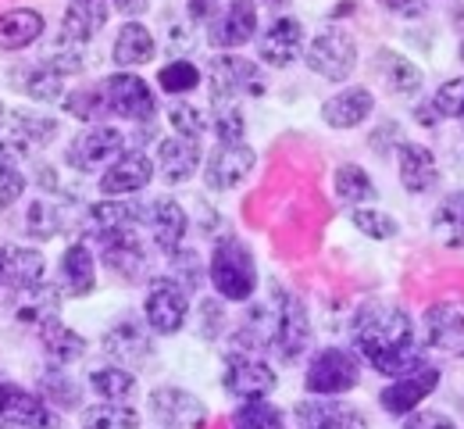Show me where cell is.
<instances>
[{"instance_id": "cell-1", "label": "cell", "mask_w": 464, "mask_h": 429, "mask_svg": "<svg viewBox=\"0 0 464 429\" xmlns=\"http://www.w3.org/2000/svg\"><path fill=\"white\" fill-rule=\"evenodd\" d=\"M353 347L368 366L382 375L404 379L425 368V351L418 329L404 307L397 305H364L353 315Z\"/></svg>"}, {"instance_id": "cell-2", "label": "cell", "mask_w": 464, "mask_h": 429, "mask_svg": "<svg viewBox=\"0 0 464 429\" xmlns=\"http://www.w3.org/2000/svg\"><path fill=\"white\" fill-rule=\"evenodd\" d=\"M211 283L226 301H250L257 290V265L250 247L236 237H222L211 250Z\"/></svg>"}, {"instance_id": "cell-3", "label": "cell", "mask_w": 464, "mask_h": 429, "mask_svg": "<svg viewBox=\"0 0 464 429\" xmlns=\"http://www.w3.org/2000/svg\"><path fill=\"white\" fill-rule=\"evenodd\" d=\"M54 136H58V122L51 115H40V112H29V108H14L0 122V165L22 161V158L51 147Z\"/></svg>"}, {"instance_id": "cell-4", "label": "cell", "mask_w": 464, "mask_h": 429, "mask_svg": "<svg viewBox=\"0 0 464 429\" xmlns=\"http://www.w3.org/2000/svg\"><path fill=\"white\" fill-rule=\"evenodd\" d=\"M357 379H361V362L343 347H325V351H318L311 358L304 386L314 397H340V394L357 386Z\"/></svg>"}, {"instance_id": "cell-5", "label": "cell", "mask_w": 464, "mask_h": 429, "mask_svg": "<svg viewBox=\"0 0 464 429\" xmlns=\"http://www.w3.org/2000/svg\"><path fill=\"white\" fill-rule=\"evenodd\" d=\"M304 58L307 68L329 83H343L353 64H357V47H353V36L343 29H322L307 47H304Z\"/></svg>"}, {"instance_id": "cell-6", "label": "cell", "mask_w": 464, "mask_h": 429, "mask_svg": "<svg viewBox=\"0 0 464 429\" xmlns=\"http://www.w3.org/2000/svg\"><path fill=\"white\" fill-rule=\"evenodd\" d=\"M125 147H129V140H125V132L115 129V125H93V129H82L72 143H68V165L75 169V172H97L101 165H115L118 158L125 154Z\"/></svg>"}, {"instance_id": "cell-7", "label": "cell", "mask_w": 464, "mask_h": 429, "mask_svg": "<svg viewBox=\"0 0 464 429\" xmlns=\"http://www.w3.org/2000/svg\"><path fill=\"white\" fill-rule=\"evenodd\" d=\"M104 97H108V112L118 119H129V122H150L158 115V101L150 93V86L132 75V72H118L108 75L104 83Z\"/></svg>"}, {"instance_id": "cell-8", "label": "cell", "mask_w": 464, "mask_h": 429, "mask_svg": "<svg viewBox=\"0 0 464 429\" xmlns=\"http://www.w3.org/2000/svg\"><path fill=\"white\" fill-rule=\"evenodd\" d=\"M265 75L257 64L239 54H218L211 58V101H236V97H261Z\"/></svg>"}, {"instance_id": "cell-9", "label": "cell", "mask_w": 464, "mask_h": 429, "mask_svg": "<svg viewBox=\"0 0 464 429\" xmlns=\"http://www.w3.org/2000/svg\"><path fill=\"white\" fill-rule=\"evenodd\" d=\"M0 423L14 429H58L61 415L58 408H51L40 394H33L25 386H14V383H4V390H0Z\"/></svg>"}, {"instance_id": "cell-10", "label": "cell", "mask_w": 464, "mask_h": 429, "mask_svg": "<svg viewBox=\"0 0 464 429\" xmlns=\"http://www.w3.org/2000/svg\"><path fill=\"white\" fill-rule=\"evenodd\" d=\"M276 307H279V329H276V355L293 366L296 358H304L307 344H311V318H307V307L296 294L286 290H276Z\"/></svg>"}, {"instance_id": "cell-11", "label": "cell", "mask_w": 464, "mask_h": 429, "mask_svg": "<svg viewBox=\"0 0 464 429\" xmlns=\"http://www.w3.org/2000/svg\"><path fill=\"white\" fill-rule=\"evenodd\" d=\"M143 315H147V326L161 336H172L182 329L186 315H189V294L172 283L169 276L154 279L150 290H147V305H143Z\"/></svg>"}, {"instance_id": "cell-12", "label": "cell", "mask_w": 464, "mask_h": 429, "mask_svg": "<svg viewBox=\"0 0 464 429\" xmlns=\"http://www.w3.org/2000/svg\"><path fill=\"white\" fill-rule=\"evenodd\" d=\"M150 415L165 429H204L208 405L182 386H158L150 394Z\"/></svg>"}, {"instance_id": "cell-13", "label": "cell", "mask_w": 464, "mask_h": 429, "mask_svg": "<svg viewBox=\"0 0 464 429\" xmlns=\"http://www.w3.org/2000/svg\"><path fill=\"white\" fill-rule=\"evenodd\" d=\"M222 383L239 401H265L276 390V368L261 358H250V355H229Z\"/></svg>"}, {"instance_id": "cell-14", "label": "cell", "mask_w": 464, "mask_h": 429, "mask_svg": "<svg viewBox=\"0 0 464 429\" xmlns=\"http://www.w3.org/2000/svg\"><path fill=\"white\" fill-rule=\"evenodd\" d=\"M104 351H108V358H115L121 366L140 368L154 358V336L136 315H125L104 333Z\"/></svg>"}, {"instance_id": "cell-15", "label": "cell", "mask_w": 464, "mask_h": 429, "mask_svg": "<svg viewBox=\"0 0 464 429\" xmlns=\"http://www.w3.org/2000/svg\"><path fill=\"white\" fill-rule=\"evenodd\" d=\"M296 426L300 429H368L361 408L336 397H311L296 405Z\"/></svg>"}, {"instance_id": "cell-16", "label": "cell", "mask_w": 464, "mask_h": 429, "mask_svg": "<svg viewBox=\"0 0 464 429\" xmlns=\"http://www.w3.org/2000/svg\"><path fill=\"white\" fill-rule=\"evenodd\" d=\"M44 272H47V261L40 250L0 244V290L25 294L44 283Z\"/></svg>"}, {"instance_id": "cell-17", "label": "cell", "mask_w": 464, "mask_h": 429, "mask_svg": "<svg viewBox=\"0 0 464 429\" xmlns=\"http://www.w3.org/2000/svg\"><path fill=\"white\" fill-rule=\"evenodd\" d=\"M257 33V7L254 4H226L215 11L211 25H208V44L218 51H232L250 44V36Z\"/></svg>"}, {"instance_id": "cell-18", "label": "cell", "mask_w": 464, "mask_h": 429, "mask_svg": "<svg viewBox=\"0 0 464 429\" xmlns=\"http://www.w3.org/2000/svg\"><path fill=\"white\" fill-rule=\"evenodd\" d=\"M254 161H257L254 147H246V143H218L211 151L208 165H204V180H208L211 190H232V186H239L250 176Z\"/></svg>"}, {"instance_id": "cell-19", "label": "cell", "mask_w": 464, "mask_h": 429, "mask_svg": "<svg viewBox=\"0 0 464 429\" xmlns=\"http://www.w3.org/2000/svg\"><path fill=\"white\" fill-rule=\"evenodd\" d=\"M440 386V368L425 366L421 372H411L404 379H393L382 394H379V405L390 412V415H411L421 408V401Z\"/></svg>"}, {"instance_id": "cell-20", "label": "cell", "mask_w": 464, "mask_h": 429, "mask_svg": "<svg viewBox=\"0 0 464 429\" xmlns=\"http://www.w3.org/2000/svg\"><path fill=\"white\" fill-rule=\"evenodd\" d=\"M154 180V161L143 151H125L115 165H108V172L101 176V193L108 200L140 193L143 186Z\"/></svg>"}, {"instance_id": "cell-21", "label": "cell", "mask_w": 464, "mask_h": 429, "mask_svg": "<svg viewBox=\"0 0 464 429\" xmlns=\"http://www.w3.org/2000/svg\"><path fill=\"white\" fill-rule=\"evenodd\" d=\"M304 25L296 18H276L265 33H261V44H257V54L261 62L272 64V68H286L304 54Z\"/></svg>"}, {"instance_id": "cell-22", "label": "cell", "mask_w": 464, "mask_h": 429, "mask_svg": "<svg viewBox=\"0 0 464 429\" xmlns=\"http://www.w3.org/2000/svg\"><path fill=\"white\" fill-rule=\"evenodd\" d=\"M397 172H401V186H404L407 193H414V197L440 186V161L421 143H407V140L401 143V151H397Z\"/></svg>"}, {"instance_id": "cell-23", "label": "cell", "mask_w": 464, "mask_h": 429, "mask_svg": "<svg viewBox=\"0 0 464 429\" xmlns=\"http://www.w3.org/2000/svg\"><path fill=\"white\" fill-rule=\"evenodd\" d=\"M97 244H101V261H104L111 272H118L121 279H143V272H147V250L140 244L136 229L101 237Z\"/></svg>"}, {"instance_id": "cell-24", "label": "cell", "mask_w": 464, "mask_h": 429, "mask_svg": "<svg viewBox=\"0 0 464 429\" xmlns=\"http://www.w3.org/2000/svg\"><path fill=\"white\" fill-rule=\"evenodd\" d=\"M421 344L429 347H454L464 336V305L461 301H436L421 315Z\"/></svg>"}, {"instance_id": "cell-25", "label": "cell", "mask_w": 464, "mask_h": 429, "mask_svg": "<svg viewBox=\"0 0 464 429\" xmlns=\"http://www.w3.org/2000/svg\"><path fill=\"white\" fill-rule=\"evenodd\" d=\"M147 222H150L154 244H158L161 254L172 258L175 250H182V237H186L189 219H186V211H182L179 200H172V197H158V200L147 208Z\"/></svg>"}, {"instance_id": "cell-26", "label": "cell", "mask_w": 464, "mask_h": 429, "mask_svg": "<svg viewBox=\"0 0 464 429\" xmlns=\"http://www.w3.org/2000/svg\"><path fill=\"white\" fill-rule=\"evenodd\" d=\"M104 25H108V4L79 0V4H68L64 15H61V40L75 44V47H86Z\"/></svg>"}, {"instance_id": "cell-27", "label": "cell", "mask_w": 464, "mask_h": 429, "mask_svg": "<svg viewBox=\"0 0 464 429\" xmlns=\"http://www.w3.org/2000/svg\"><path fill=\"white\" fill-rule=\"evenodd\" d=\"M200 165V143L186 136H169L158 143V172L165 183H186L193 180Z\"/></svg>"}, {"instance_id": "cell-28", "label": "cell", "mask_w": 464, "mask_h": 429, "mask_svg": "<svg viewBox=\"0 0 464 429\" xmlns=\"http://www.w3.org/2000/svg\"><path fill=\"white\" fill-rule=\"evenodd\" d=\"M372 112H375L372 90H364V86H347V90H340L336 97L325 101L322 119H325L329 129H353V125L364 122Z\"/></svg>"}, {"instance_id": "cell-29", "label": "cell", "mask_w": 464, "mask_h": 429, "mask_svg": "<svg viewBox=\"0 0 464 429\" xmlns=\"http://www.w3.org/2000/svg\"><path fill=\"white\" fill-rule=\"evenodd\" d=\"M143 208L132 204V200H101L86 211V229L101 240V237H111V233H129L136 229Z\"/></svg>"}, {"instance_id": "cell-30", "label": "cell", "mask_w": 464, "mask_h": 429, "mask_svg": "<svg viewBox=\"0 0 464 429\" xmlns=\"http://www.w3.org/2000/svg\"><path fill=\"white\" fill-rule=\"evenodd\" d=\"M61 290L68 297H86L97 287V265L86 244H72L61 254Z\"/></svg>"}, {"instance_id": "cell-31", "label": "cell", "mask_w": 464, "mask_h": 429, "mask_svg": "<svg viewBox=\"0 0 464 429\" xmlns=\"http://www.w3.org/2000/svg\"><path fill=\"white\" fill-rule=\"evenodd\" d=\"M276 329H279V307H276V301L254 305L243 315V322H239L236 344L250 347V351H272L276 347Z\"/></svg>"}, {"instance_id": "cell-32", "label": "cell", "mask_w": 464, "mask_h": 429, "mask_svg": "<svg viewBox=\"0 0 464 429\" xmlns=\"http://www.w3.org/2000/svg\"><path fill=\"white\" fill-rule=\"evenodd\" d=\"M44 36V15L33 7H11L0 15V51H22Z\"/></svg>"}, {"instance_id": "cell-33", "label": "cell", "mask_w": 464, "mask_h": 429, "mask_svg": "<svg viewBox=\"0 0 464 429\" xmlns=\"http://www.w3.org/2000/svg\"><path fill=\"white\" fill-rule=\"evenodd\" d=\"M158 54V44H154V33L140 22H125L118 29L115 47H111V58L121 68H136V64H147L150 58Z\"/></svg>"}, {"instance_id": "cell-34", "label": "cell", "mask_w": 464, "mask_h": 429, "mask_svg": "<svg viewBox=\"0 0 464 429\" xmlns=\"http://www.w3.org/2000/svg\"><path fill=\"white\" fill-rule=\"evenodd\" d=\"M72 208L64 200H33L25 211V233L33 240H54L68 229Z\"/></svg>"}, {"instance_id": "cell-35", "label": "cell", "mask_w": 464, "mask_h": 429, "mask_svg": "<svg viewBox=\"0 0 464 429\" xmlns=\"http://www.w3.org/2000/svg\"><path fill=\"white\" fill-rule=\"evenodd\" d=\"M58 315H61V290L58 287H47V283H40V287L25 290V294H22V301L14 305V318H18V322H25V326H33V329H40V326L54 322Z\"/></svg>"}, {"instance_id": "cell-36", "label": "cell", "mask_w": 464, "mask_h": 429, "mask_svg": "<svg viewBox=\"0 0 464 429\" xmlns=\"http://www.w3.org/2000/svg\"><path fill=\"white\" fill-rule=\"evenodd\" d=\"M40 333V347L47 351V358L54 362V366H68V362H79L82 355H86V340L75 333V329H68L61 318L54 322H47V326H40L36 329Z\"/></svg>"}, {"instance_id": "cell-37", "label": "cell", "mask_w": 464, "mask_h": 429, "mask_svg": "<svg viewBox=\"0 0 464 429\" xmlns=\"http://www.w3.org/2000/svg\"><path fill=\"white\" fill-rule=\"evenodd\" d=\"M432 233L443 247H464V190L447 193L432 211Z\"/></svg>"}, {"instance_id": "cell-38", "label": "cell", "mask_w": 464, "mask_h": 429, "mask_svg": "<svg viewBox=\"0 0 464 429\" xmlns=\"http://www.w3.org/2000/svg\"><path fill=\"white\" fill-rule=\"evenodd\" d=\"M22 75L14 79L18 83V90L25 93V97H33V101H40V104H51V101H61V93H64V75H61L58 68H51L47 62H36L33 68H18Z\"/></svg>"}, {"instance_id": "cell-39", "label": "cell", "mask_w": 464, "mask_h": 429, "mask_svg": "<svg viewBox=\"0 0 464 429\" xmlns=\"http://www.w3.org/2000/svg\"><path fill=\"white\" fill-rule=\"evenodd\" d=\"M375 68H379V79L393 93H418L421 90V68L414 62H407L404 54H397V51H379Z\"/></svg>"}, {"instance_id": "cell-40", "label": "cell", "mask_w": 464, "mask_h": 429, "mask_svg": "<svg viewBox=\"0 0 464 429\" xmlns=\"http://www.w3.org/2000/svg\"><path fill=\"white\" fill-rule=\"evenodd\" d=\"M90 386H93L97 397L108 401V405H125V401L136 397V375L121 366L93 368V372H90Z\"/></svg>"}, {"instance_id": "cell-41", "label": "cell", "mask_w": 464, "mask_h": 429, "mask_svg": "<svg viewBox=\"0 0 464 429\" xmlns=\"http://www.w3.org/2000/svg\"><path fill=\"white\" fill-rule=\"evenodd\" d=\"M333 186H336V197H340L343 204H353V208H364L368 200L379 197L372 176H368L361 165H340L336 176H333Z\"/></svg>"}, {"instance_id": "cell-42", "label": "cell", "mask_w": 464, "mask_h": 429, "mask_svg": "<svg viewBox=\"0 0 464 429\" xmlns=\"http://www.w3.org/2000/svg\"><path fill=\"white\" fill-rule=\"evenodd\" d=\"M36 386H40V397L51 405V408H79L82 401V390L72 375H64L61 368H44L36 375Z\"/></svg>"}, {"instance_id": "cell-43", "label": "cell", "mask_w": 464, "mask_h": 429, "mask_svg": "<svg viewBox=\"0 0 464 429\" xmlns=\"http://www.w3.org/2000/svg\"><path fill=\"white\" fill-rule=\"evenodd\" d=\"M61 104H64V112H68L72 119H79V122L101 125V119H108V115H111V112H108L104 86H82V90L68 93Z\"/></svg>"}, {"instance_id": "cell-44", "label": "cell", "mask_w": 464, "mask_h": 429, "mask_svg": "<svg viewBox=\"0 0 464 429\" xmlns=\"http://www.w3.org/2000/svg\"><path fill=\"white\" fill-rule=\"evenodd\" d=\"M82 429H140V415L129 405H93L82 412Z\"/></svg>"}, {"instance_id": "cell-45", "label": "cell", "mask_w": 464, "mask_h": 429, "mask_svg": "<svg viewBox=\"0 0 464 429\" xmlns=\"http://www.w3.org/2000/svg\"><path fill=\"white\" fill-rule=\"evenodd\" d=\"M232 429H286V419L279 408H272L265 401H243L232 419Z\"/></svg>"}, {"instance_id": "cell-46", "label": "cell", "mask_w": 464, "mask_h": 429, "mask_svg": "<svg viewBox=\"0 0 464 429\" xmlns=\"http://www.w3.org/2000/svg\"><path fill=\"white\" fill-rule=\"evenodd\" d=\"M158 83H161L165 93H189V90L200 86V68L186 62V58H175L158 72Z\"/></svg>"}, {"instance_id": "cell-47", "label": "cell", "mask_w": 464, "mask_h": 429, "mask_svg": "<svg viewBox=\"0 0 464 429\" xmlns=\"http://www.w3.org/2000/svg\"><path fill=\"white\" fill-rule=\"evenodd\" d=\"M350 222H353V229H361V233L372 237V240H390V237H397L393 215H386V211H379V208H353V211H350Z\"/></svg>"}, {"instance_id": "cell-48", "label": "cell", "mask_w": 464, "mask_h": 429, "mask_svg": "<svg viewBox=\"0 0 464 429\" xmlns=\"http://www.w3.org/2000/svg\"><path fill=\"white\" fill-rule=\"evenodd\" d=\"M215 136L218 143H243V112L236 101H215Z\"/></svg>"}, {"instance_id": "cell-49", "label": "cell", "mask_w": 464, "mask_h": 429, "mask_svg": "<svg viewBox=\"0 0 464 429\" xmlns=\"http://www.w3.org/2000/svg\"><path fill=\"white\" fill-rule=\"evenodd\" d=\"M169 261H172V276H169V279L179 283L186 294H193V290L204 283V268H200V258H197L193 250L182 247V250H175Z\"/></svg>"}, {"instance_id": "cell-50", "label": "cell", "mask_w": 464, "mask_h": 429, "mask_svg": "<svg viewBox=\"0 0 464 429\" xmlns=\"http://www.w3.org/2000/svg\"><path fill=\"white\" fill-rule=\"evenodd\" d=\"M169 122H172L175 136H186V140H200V132L208 129L204 112H200V108H193L189 101H179V104L169 108Z\"/></svg>"}, {"instance_id": "cell-51", "label": "cell", "mask_w": 464, "mask_h": 429, "mask_svg": "<svg viewBox=\"0 0 464 429\" xmlns=\"http://www.w3.org/2000/svg\"><path fill=\"white\" fill-rule=\"evenodd\" d=\"M25 193V176L14 165H0V211L11 208Z\"/></svg>"}, {"instance_id": "cell-52", "label": "cell", "mask_w": 464, "mask_h": 429, "mask_svg": "<svg viewBox=\"0 0 464 429\" xmlns=\"http://www.w3.org/2000/svg\"><path fill=\"white\" fill-rule=\"evenodd\" d=\"M165 47H169L172 54H182V51L193 47V29H189V22H182V18H165Z\"/></svg>"}, {"instance_id": "cell-53", "label": "cell", "mask_w": 464, "mask_h": 429, "mask_svg": "<svg viewBox=\"0 0 464 429\" xmlns=\"http://www.w3.org/2000/svg\"><path fill=\"white\" fill-rule=\"evenodd\" d=\"M222 326H226L222 305H218V301H204V305H200V336H204V340H215Z\"/></svg>"}, {"instance_id": "cell-54", "label": "cell", "mask_w": 464, "mask_h": 429, "mask_svg": "<svg viewBox=\"0 0 464 429\" xmlns=\"http://www.w3.org/2000/svg\"><path fill=\"white\" fill-rule=\"evenodd\" d=\"M404 429H458V426H454V419L443 415V412H411Z\"/></svg>"}, {"instance_id": "cell-55", "label": "cell", "mask_w": 464, "mask_h": 429, "mask_svg": "<svg viewBox=\"0 0 464 429\" xmlns=\"http://www.w3.org/2000/svg\"><path fill=\"white\" fill-rule=\"evenodd\" d=\"M386 11H397V15H404V18H418V15H425V4H401V0H390Z\"/></svg>"}, {"instance_id": "cell-56", "label": "cell", "mask_w": 464, "mask_h": 429, "mask_svg": "<svg viewBox=\"0 0 464 429\" xmlns=\"http://www.w3.org/2000/svg\"><path fill=\"white\" fill-rule=\"evenodd\" d=\"M118 11H147V4H143V0H140V4H125V0H121V4H115Z\"/></svg>"}, {"instance_id": "cell-57", "label": "cell", "mask_w": 464, "mask_h": 429, "mask_svg": "<svg viewBox=\"0 0 464 429\" xmlns=\"http://www.w3.org/2000/svg\"><path fill=\"white\" fill-rule=\"evenodd\" d=\"M458 154H461V161H458V172H461V176H464V143H461V147H458Z\"/></svg>"}, {"instance_id": "cell-58", "label": "cell", "mask_w": 464, "mask_h": 429, "mask_svg": "<svg viewBox=\"0 0 464 429\" xmlns=\"http://www.w3.org/2000/svg\"><path fill=\"white\" fill-rule=\"evenodd\" d=\"M461 64H464V44H461Z\"/></svg>"}, {"instance_id": "cell-59", "label": "cell", "mask_w": 464, "mask_h": 429, "mask_svg": "<svg viewBox=\"0 0 464 429\" xmlns=\"http://www.w3.org/2000/svg\"><path fill=\"white\" fill-rule=\"evenodd\" d=\"M0 390H4V375H0Z\"/></svg>"}, {"instance_id": "cell-60", "label": "cell", "mask_w": 464, "mask_h": 429, "mask_svg": "<svg viewBox=\"0 0 464 429\" xmlns=\"http://www.w3.org/2000/svg\"><path fill=\"white\" fill-rule=\"evenodd\" d=\"M0 122H4V108H0Z\"/></svg>"}, {"instance_id": "cell-61", "label": "cell", "mask_w": 464, "mask_h": 429, "mask_svg": "<svg viewBox=\"0 0 464 429\" xmlns=\"http://www.w3.org/2000/svg\"><path fill=\"white\" fill-rule=\"evenodd\" d=\"M461 122H464V115H461Z\"/></svg>"}]
</instances>
